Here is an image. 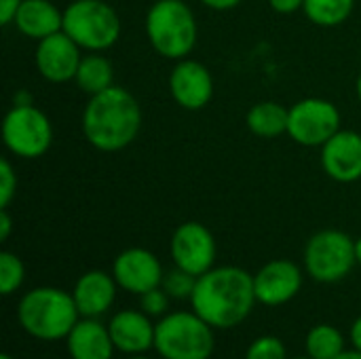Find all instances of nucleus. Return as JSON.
I'll return each instance as SVG.
<instances>
[{
  "label": "nucleus",
  "mask_w": 361,
  "mask_h": 359,
  "mask_svg": "<svg viewBox=\"0 0 361 359\" xmlns=\"http://www.w3.org/2000/svg\"><path fill=\"white\" fill-rule=\"evenodd\" d=\"M288 114L290 108L279 102H258L247 110L245 125L254 135L273 140L288 133Z\"/></svg>",
  "instance_id": "aec40b11"
},
{
  "label": "nucleus",
  "mask_w": 361,
  "mask_h": 359,
  "mask_svg": "<svg viewBox=\"0 0 361 359\" xmlns=\"http://www.w3.org/2000/svg\"><path fill=\"white\" fill-rule=\"evenodd\" d=\"M305 349L311 359H336L345 349L343 332L332 324H317L307 332Z\"/></svg>",
  "instance_id": "4be33fe9"
},
{
  "label": "nucleus",
  "mask_w": 361,
  "mask_h": 359,
  "mask_svg": "<svg viewBox=\"0 0 361 359\" xmlns=\"http://www.w3.org/2000/svg\"><path fill=\"white\" fill-rule=\"evenodd\" d=\"M108 330L116 351L125 355H146L150 349H154L157 324L142 309L118 311L108 322Z\"/></svg>",
  "instance_id": "dca6fc26"
},
{
  "label": "nucleus",
  "mask_w": 361,
  "mask_h": 359,
  "mask_svg": "<svg viewBox=\"0 0 361 359\" xmlns=\"http://www.w3.org/2000/svg\"><path fill=\"white\" fill-rule=\"evenodd\" d=\"M112 275L121 290L142 296L161 288L165 271L157 254L146 248H127L112 262Z\"/></svg>",
  "instance_id": "9b49d317"
},
{
  "label": "nucleus",
  "mask_w": 361,
  "mask_h": 359,
  "mask_svg": "<svg viewBox=\"0 0 361 359\" xmlns=\"http://www.w3.org/2000/svg\"><path fill=\"white\" fill-rule=\"evenodd\" d=\"M74 83L89 97L91 95H97V93L114 87V66L102 53L82 55L80 66H78L76 76H74Z\"/></svg>",
  "instance_id": "412c9836"
},
{
  "label": "nucleus",
  "mask_w": 361,
  "mask_h": 359,
  "mask_svg": "<svg viewBox=\"0 0 361 359\" xmlns=\"http://www.w3.org/2000/svg\"><path fill=\"white\" fill-rule=\"evenodd\" d=\"M336 359H361V351H357V349H347V351H343Z\"/></svg>",
  "instance_id": "72a5a7b5"
},
{
  "label": "nucleus",
  "mask_w": 361,
  "mask_h": 359,
  "mask_svg": "<svg viewBox=\"0 0 361 359\" xmlns=\"http://www.w3.org/2000/svg\"><path fill=\"white\" fill-rule=\"evenodd\" d=\"M256 300L264 307L288 305L302 290V269L286 258L267 262L254 275Z\"/></svg>",
  "instance_id": "4468645a"
},
{
  "label": "nucleus",
  "mask_w": 361,
  "mask_h": 359,
  "mask_svg": "<svg viewBox=\"0 0 361 359\" xmlns=\"http://www.w3.org/2000/svg\"><path fill=\"white\" fill-rule=\"evenodd\" d=\"M17 195V174L8 159L0 161V209H8Z\"/></svg>",
  "instance_id": "cd10ccee"
},
{
  "label": "nucleus",
  "mask_w": 361,
  "mask_h": 359,
  "mask_svg": "<svg viewBox=\"0 0 361 359\" xmlns=\"http://www.w3.org/2000/svg\"><path fill=\"white\" fill-rule=\"evenodd\" d=\"M0 359H13V358H11L8 353H4V355H2V358H0Z\"/></svg>",
  "instance_id": "4c0bfd02"
},
{
  "label": "nucleus",
  "mask_w": 361,
  "mask_h": 359,
  "mask_svg": "<svg viewBox=\"0 0 361 359\" xmlns=\"http://www.w3.org/2000/svg\"><path fill=\"white\" fill-rule=\"evenodd\" d=\"M269 4L279 15H292L305 6V0H269Z\"/></svg>",
  "instance_id": "c756f323"
},
{
  "label": "nucleus",
  "mask_w": 361,
  "mask_h": 359,
  "mask_svg": "<svg viewBox=\"0 0 361 359\" xmlns=\"http://www.w3.org/2000/svg\"><path fill=\"white\" fill-rule=\"evenodd\" d=\"M127 359H150V358H146V355H129Z\"/></svg>",
  "instance_id": "e433bc0d"
},
{
  "label": "nucleus",
  "mask_w": 361,
  "mask_h": 359,
  "mask_svg": "<svg viewBox=\"0 0 361 359\" xmlns=\"http://www.w3.org/2000/svg\"><path fill=\"white\" fill-rule=\"evenodd\" d=\"M169 254L178 269L201 277L209 269L216 267L218 245L212 231L201 222H182L171 239H169Z\"/></svg>",
  "instance_id": "9d476101"
},
{
  "label": "nucleus",
  "mask_w": 361,
  "mask_h": 359,
  "mask_svg": "<svg viewBox=\"0 0 361 359\" xmlns=\"http://www.w3.org/2000/svg\"><path fill=\"white\" fill-rule=\"evenodd\" d=\"M214 349V328L195 311L167 313L157 322L154 351L163 359H209Z\"/></svg>",
  "instance_id": "39448f33"
},
{
  "label": "nucleus",
  "mask_w": 361,
  "mask_h": 359,
  "mask_svg": "<svg viewBox=\"0 0 361 359\" xmlns=\"http://www.w3.org/2000/svg\"><path fill=\"white\" fill-rule=\"evenodd\" d=\"M199 2L212 11H231V8H237L243 0H199Z\"/></svg>",
  "instance_id": "7c9ffc66"
},
{
  "label": "nucleus",
  "mask_w": 361,
  "mask_h": 359,
  "mask_svg": "<svg viewBox=\"0 0 361 359\" xmlns=\"http://www.w3.org/2000/svg\"><path fill=\"white\" fill-rule=\"evenodd\" d=\"M349 339H351L353 349L361 351V315L353 322V326H351V330H349Z\"/></svg>",
  "instance_id": "473e14b6"
},
{
  "label": "nucleus",
  "mask_w": 361,
  "mask_h": 359,
  "mask_svg": "<svg viewBox=\"0 0 361 359\" xmlns=\"http://www.w3.org/2000/svg\"><path fill=\"white\" fill-rule=\"evenodd\" d=\"M355 8V0H305V15L319 28H336L345 23Z\"/></svg>",
  "instance_id": "5701e85b"
},
{
  "label": "nucleus",
  "mask_w": 361,
  "mask_h": 359,
  "mask_svg": "<svg viewBox=\"0 0 361 359\" xmlns=\"http://www.w3.org/2000/svg\"><path fill=\"white\" fill-rule=\"evenodd\" d=\"M302 260L311 279L319 284H338L357 264L355 239L338 229L319 231L307 241Z\"/></svg>",
  "instance_id": "0eeeda50"
},
{
  "label": "nucleus",
  "mask_w": 361,
  "mask_h": 359,
  "mask_svg": "<svg viewBox=\"0 0 361 359\" xmlns=\"http://www.w3.org/2000/svg\"><path fill=\"white\" fill-rule=\"evenodd\" d=\"M169 93L184 110H203L214 97V76L205 63L184 57L169 72Z\"/></svg>",
  "instance_id": "f8f14e48"
},
{
  "label": "nucleus",
  "mask_w": 361,
  "mask_h": 359,
  "mask_svg": "<svg viewBox=\"0 0 361 359\" xmlns=\"http://www.w3.org/2000/svg\"><path fill=\"white\" fill-rule=\"evenodd\" d=\"M85 140L102 152H118L135 142L142 129V108L125 87L91 95L80 118Z\"/></svg>",
  "instance_id": "f03ea898"
},
{
  "label": "nucleus",
  "mask_w": 361,
  "mask_h": 359,
  "mask_svg": "<svg viewBox=\"0 0 361 359\" xmlns=\"http://www.w3.org/2000/svg\"><path fill=\"white\" fill-rule=\"evenodd\" d=\"M13 23L25 38L38 42L63 30V11L51 0H23Z\"/></svg>",
  "instance_id": "6ab92c4d"
},
{
  "label": "nucleus",
  "mask_w": 361,
  "mask_h": 359,
  "mask_svg": "<svg viewBox=\"0 0 361 359\" xmlns=\"http://www.w3.org/2000/svg\"><path fill=\"white\" fill-rule=\"evenodd\" d=\"M355 91H357V99H360V104H361V74L357 76V85H355Z\"/></svg>",
  "instance_id": "c9c22d12"
},
{
  "label": "nucleus",
  "mask_w": 361,
  "mask_h": 359,
  "mask_svg": "<svg viewBox=\"0 0 361 359\" xmlns=\"http://www.w3.org/2000/svg\"><path fill=\"white\" fill-rule=\"evenodd\" d=\"M341 110L324 97L298 99L288 114V135L307 148H322L341 131Z\"/></svg>",
  "instance_id": "1a4fd4ad"
},
{
  "label": "nucleus",
  "mask_w": 361,
  "mask_h": 359,
  "mask_svg": "<svg viewBox=\"0 0 361 359\" xmlns=\"http://www.w3.org/2000/svg\"><path fill=\"white\" fill-rule=\"evenodd\" d=\"M13 231V218L8 214V209H0V241H8Z\"/></svg>",
  "instance_id": "2f4dec72"
},
{
  "label": "nucleus",
  "mask_w": 361,
  "mask_h": 359,
  "mask_svg": "<svg viewBox=\"0 0 361 359\" xmlns=\"http://www.w3.org/2000/svg\"><path fill=\"white\" fill-rule=\"evenodd\" d=\"M23 0H0V23L11 25Z\"/></svg>",
  "instance_id": "c85d7f7f"
},
{
  "label": "nucleus",
  "mask_w": 361,
  "mask_h": 359,
  "mask_svg": "<svg viewBox=\"0 0 361 359\" xmlns=\"http://www.w3.org/2000/svg\"><path fill=\"white\" fill-rule=\"evenodd\" d=\"M169 294L163 288H154L140 296V309L152 320H161L169 313Z\"/></svg>",
  "instance_id": "bb28decb"
},
{
  "label": "nucleus",
  "mask_w": 361,
  "mask_h": 359,
  "mask_svg": "<svg viewBox=\"0 0 361 359\" xmlns=\"http://www.w3.org/2000/svg\"><path fill=\"white\" fill-rule=\"evenodd\" d=\"M118 284L112 273L106 271H87L82 273L72 290L76 309L80 317H102L106 315L116 300Z\"/></svg>",
  "instance_id": "f3484780"
},
{
  "label": "nucleus",
  "mask_w": 361,
  "mask_h": 359,
  "mask_svg": "<svg viewBox=\"0 0 361 359\" xmlns=\"http://www.w3.org/2000/svg\"><path fill=\"white\" fill-rule=\"evenodd\" d=\"M322 167L341 184L361 180V133L341 129L322 146Z\"/></svg>",
  "instance_id": "2eb2a0df"
},
{
  "label": "nucleus",
  "mask_w": 361,
  "mask_h": 359,
  "mask_svg": "<svg viewBox=\"0 0 361 359\" xmlns=\"http://www.w3.org/2000/svg\"><path fill=\"white\" fill-rule=\"evenodd\" d=\"M144 30L150 47L165 59H184L192 53L199 25L184 0H154L146 11Z\"/></svg>",
  "instance_id": "20e7f679"
},
{
  "label": "nucleus",
  "mask_w": 361,
  "mask_h": 359,
  "mask_svg": "<svg viewBox=\"0 0 361 359\" xmlns=\"http://www.w3.org/2000/svg\"><path fill=\"white\" fill-rule=\"evenodd\" d=\"M195 286H197V277L178 267L171 269L169 273H165L163 284H161V288L169 294L171 300H190Z\"/></svg>",
  "instance_id": "393cba45"
},
{
  "label": "nucleus",
  "mask_w": 361,
  "mask_h": 359,
  "mask_svg": "<svg viewBox=\"0 0 361 359\" xmlns=\"http://www.w3.org/2000/svg\"><path fill=\"white\" fill-rule=\"evenodd\" d=\"M63 32L80 49L102 53L118 42L121 17L106 0H72L63 8Z\"/></svg>",
  "instance_id": "423d86ee"
},
{
  "label": "nucleus",
  "mask_w": 361,
  "mask_h": 359,
  "mask_svg": "<svg viewBox=\"0 0 361 359\" xmlns=\"http://www.w3.org/2000/svg\"><path fill=\"white\" fill-rule=\"evenodd\" d=\"M254 275L239 267H214L201 277L190 298L192 311L214 330H231L243 324L256 307Z\"/></svg>",
  "instance_id": "f257e3e1"
},
{
  "label": "nucleus",
  "mask_w": 361,
  "mask_h": 359,
  "mask_svg": "<svg viewBox=\"0 0 361 359\" xmlns=\"http://www.w3.org/2000/svg\"><path fill=\"white\" fill-rule=\"evenodd\" d=\"M2 142L17 159L34 161L49 152L53 144V125L34 104H13L2 121Z\"/></svg>",
  "instance_id": "6e6552de"
},
{
  "label": "nucleus",
  "mask_w": 361,
  "mask_h": 359,
  "mask_svg": "<svg viewBox=\"0 0 361 359\" xmlns=\"http://www.w3.org/2000/svg\"><path fill=\"white\" fill-rule=\"evenodd\" d=\"M70 359H112L114 343L99 317H80L66 339Z\"/></svg>",
  "instance_id": "a211bd4d"
},
{
  "label": "nucleus",
  "mask_w": 361,
  "mask_h": 359,
  "mask_svg": "<svg viewBox=\"0 0 361 359\" xmlns=\"http://www.w3.org/2000/svg\"><path fill=\"white\" fill-rule=\"evenodd\" d=\"M17 320L23 332L36 341L55 343L66 341L80 313L76 309L72 292L40 286L25 292L17 303Z\"/></svg>",
  "instance_id": "7ed1b4c3"
},
{
  "label": "nucleus",
  "mask_w": 361,
  "mask_h": 359,
  "mask_svg": "<svg viewBox=\"0 0 361 359\" xmlns=\"http://www.w3.org/2000/svg\"><path fill=\"white\" fill-rule=\"evenodd\" d=\"M25 281V267L21 258L13 252H2L0 254V292L4 296L15 294Z\"/></svg>",
  "instance_id": "b1692460"
},
{
  "label": "nucleus",
  "mask_w": 361,
  "mask_h": 359,
  "mask_svg": "<svg viewBox=\"0 0 361 359\" xmlns=\"http://www.w3.org/2000/svg\"><path fill=\"white\" fill-rule=\"evenodd\" d=\"M80 59H82L80 47L63 30L38 40V47L34 53L38 74L44 80L55 83V85L74 80Z\"/></svg>",
  "instance_id": "ddd939ff"
},
{
  "label": "nucleus",
  "mask_w": 361,
  "mask_h": 359,
  "mask_svg": "<svg viewBox=\"0 0 361 359\" xmlns=\"http://www.w3.org/2000/svg\"><path fill=\"white\" fill-rule=\"evenodd\" d=\"M245 359H288V349L277 336H260L247 347Z\"/></svg>",
  "instance_id": "a878e982"
},
{
  "label": "nucleus",
  "mask_w": 361,
  "mask_h": 359,
  "mask_svg": "<svg viewBox=\"0 0 361 359\" xmlns=\"http://www.w3.org/2000/svg\"><path fill=\"white\" fill-rule=\"evenodd\" d=\"M294 359H311L309 355H305V358H294Z\"/></svg>",
  "instance_id": "58836bf2"
},
{
  "label": "nucleus",
  "mask_w": 361,
  "mask_h": 359,
  "mask_svg": "<svg viewBox=\"0 0 361 359\" xmlns=\"http://www.w3.org/2000/svg\"><path fill=\"white\" fill-rule=\"evenodd\" d=\"M355 258H357V264L361 267V237L355 239Z\"/></svg>",
  "instance_id": "f704fd0d"
}]
</instances>
